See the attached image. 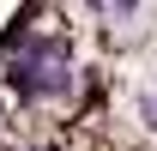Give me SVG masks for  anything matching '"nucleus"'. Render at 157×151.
I'll return each mask as SVG.
<instances>
[{
    "mask_svg": "<svg viewBox=\"0 0 157 151\" xmlns=\"http://www.w3.org/2000/svg\"><path fill=\"white\" fill-rule=\"evenodd\" d=\"M6 91L18 103H42V97H73V73L67 67H36V60H12L6 67Z\"/></svg>",
    "mask_w": 157,
    "mask_h": 151,
    "instance_id": "f257e3e1",
    "label": "nucleus"
}]
</instances>
